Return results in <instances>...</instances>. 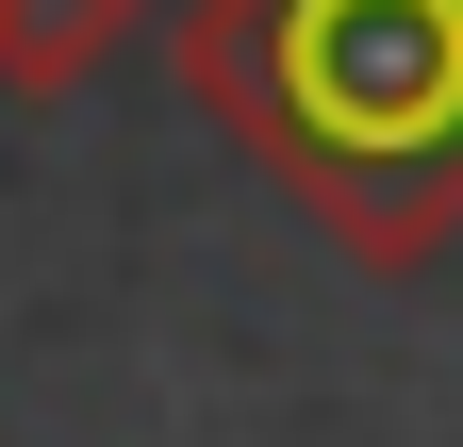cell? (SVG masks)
<instances>
[{"mask_svg":"<svg viewBox=\"0 0 463 447\" xmlns=\"http://www.w3.org/2000/svg\"><path fill=\"white\" fill-rule=\"evenodd\" d=\"M116 33H149V0H0V100H67V83H99Z\"/></svg>","mask_w":463,"mask_h":447,"instance_id":"2","label":"cell"},{"mask_svg":"<svg viewBox=\"0 0 463 447\" xmlns=\"http://www.w3.org/2000/svg\"><path fill=\"white\" fill-rule=\"evenodd\" d=\"M183 83L331 249L463 233V0H183Z\"/></svg>","mask_w":463,"mask_h":447,"instance_id":"1","label":"cell"}]
</instances>
